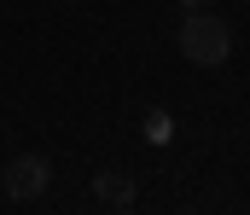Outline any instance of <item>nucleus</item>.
Segmentation results:
<instances>
[{"mask_svg":"<svg viewBox=\"0 0 250 215\" xmlns=\"http://www.w3.org/2000/svg\"><path fill=\"white\" fill-rule=\"evenodd\" d=\"M181 53H187V64H204V70L227 64V59H233V23L215 18L209 6H204V12H187V23H181Z\"/></svg>","mask_w":250,"mask_h":215,"instance_id":"obj_1","label":"nucleus"},{"mask_svg":"<svg viewBox=\"0 0 250 215\" xmlns=\"http://www.w3.org/2000/svg\"><path fill=\"white\" fill-rule=\"evenodd\" d=\"M53 186V163L41 157V151H18L12 163H6V192L18 198V204H29V198H41Z\"/></svg>","mask_w":250,"mask_h":215,"instance_id":"obj_2","label":"nucleus"},{"mask_svg":"<svg viewBox=\"0 0 250 215\" xmlns=\"http://www.w3.org/2000/svg\"><path fill=\"white\" fill-rule=\"evenodd\" d=\"M93 198L111 204V210H134V180L123 169H105V175H93Z\"/></svg>","mask_w":250,"mask_h":215,"instance_id":"obj_3","label":"nucleus"},{"mask_svg":"<svg viewBox=\"0 0 250 215\" xmlns=\"http://www.w3.org/2000/svg\"><path fill=\"white\" fill-rule=\"evenodd\" d=\"M181 6H187V12H204V6H215V0H181Z\"/></svg>","mask_w":250,"mask_h":215,"instance_id":"obj_4","label":"nucleus"}]
</instances>
